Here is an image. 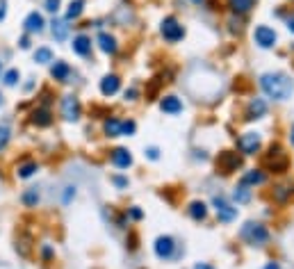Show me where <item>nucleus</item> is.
Instances as JSON below:
<instances>
[{
	"label": "nucleus",
	"mask_w": 294,
	"mask_h": 269,
	"mask_svg": "<svg viewBox=\"0 0 294 269\" xmlns=\"http://www.w3.org/2000/svg\"><path fill=\"white\" fill-rule=\"evenodd\" d=\"M260 87L269 98L274 100H287L292 96V80L285 73H265L260 78Z\"/></svg>",
	"instance_id": "obj_1"
},
{
	"label": "nucleus",
	"mask_w": 294,
	"mask_h": 269,
	"mask_svg": "<svg viewBox=\"0 0 294 269\" xmlns=\"http://www.w3.org/2000/svg\"><path fill=\"white\" fill-rule=\"evenodd\" d=\"M242 237L248 242V244L260 246V244H265V242L269 240V233H267V228L262 226V223L246 221V223L242 226Z\"/></svg>",
	"instance_id": "obj_2"
},
{
	"label": "nucleus",
	"mask_w": 294,
	"mask_h": 269,
	"mask_svg": "<svg viewBox=\"0 0 294 269\" xmlns=\"http://www.w3.org/2000/svg\"><path fill=\"white\" fill-rule=\"evenodd\" d=\"M265 167H269L276 173H283L287 169V155L283 153L280 146H271L269 148V153L265 155Z\"/></svg>",
	"instance_id": "obj_3"
},
{
	"label": "nucleus",
	"mask_w": 294,
	"mask_h": 269,
	"mask_svg": "<svg viewBox=\"0 0 294 269\" xmlns=\"http://www.w3.org/2000/svg\"><path fill=\"white\" fill-rule=\"evenodd\" d=\"M160 32H162V36H164L169 44H176V41H180L185 36V30H183V25H180L178 21H176L174 16H166L164 21H162V25H160Z\"/></svg>",
	"instance_id": "obj_4"
},
{
	"label": "nucleus",
	"mask_w": 294,
	"mask_h": 269,
	"mask_svg": "<svg viewBox=\"0 0 294 269\" xmlns=\"http://www.w3.org/2000/svg\"><path fill=\"white\" fill-rule=\"evenodd\" d=\"M212 205H215V210H217V217H219V221L230 223L235 217H237V208H233V205H230L228 201L224 199V196H215V199H212Z\"/></svg>",
	"instance_id": "obj_5"
},
{
	"label": "nucleus",
	"mask_w": 294,
	"mask_h": 269,
	"mask_svg": "<svg viewBox=\"0 0 294 269\" xmlns=\"http://www.w3.org/2000/svg\"><path fill=\"white\" fill-rule=\"evenodd\" d=\"M239 164H242V158H239L237 153H233V150H224V153L219 155V160H217V169H219L221 173H233Z\"/></svg>",
	"instance_id": "obj_6"
},
{
	"label": "nucleus",
	"mask_w": 294,
	"mask_h": 269,
	"mask_svg": "<svg viewBox=\"0 0 294 269\" xmlns=\"http://www.w3.org/2000/svg\"><path fill=\"white\" fill-rule=\"evenodd\" d=\"M253 41H256L260 48H274L276 44V32L267 25H258L256 32H253Z\"/></svg>",
	"instance_id": "obj_7"
},
{
	"label": "nucleus",
	"mask_w": 294,
	"mask_h": 269,
	"mask_svg": "<svg viewBox=\"0 0 294 269\" xmlns=\"http://www.w3.org/2000/svg\"><path fill=\"white\" fill-rule=\"evenodd\" d=\"M237 146H239V150L246 155L258 153V148H260V135H258V132H244V135L239 137Z\"/></svg>",
	"instance_id": "obj_8"
},
{
	"label": "nucleus",
	"mask_w": 294,
	"mask_h": 269,
	"mask_svg": "<svg viewBox=\"0 0 294 269\" xmlns=\"http://www.w3.org/2000/svg\"><path fill=\"white\" fill-rule=\"evenodd\" d=\"M174 251H176V242H174V237L162 235V237H157V240H155V255H157V258L169 260L171 255H174Z\"/></svg>",
	"instance_id": "obj_9"
},
{
	"label": "nucleus",
	"mask_w": 294,
	"mask_h": 269,
	"mask_svg": "<svg viewBox=\"0 0 294 269\" xmlns=\"http://www.w3.org/2000/svg\"><path fill=\"white\" fill-rule=\"evenodd\" d=\"M62 117H64L66 121H78L80 119L78 98H73V96H64V98H62Z\"/></svg>",
	"instance_id": "obj_10"
},
{
	"label": "nucleus",
	"mask_w": 294,
	"mask_h": 269,
	"mask_svg": "<svg viewBox=\"0 0 294 269\" xmlns=\"http://www.w3.org/2000/svg\"><path fill=\"white\" fill-rule=\"evenodd\" d=\"M267 114V103L262 98H253L251 103H248V109H246V119L248 121H253V119H260Z\"/></svg>",
	"instance_id": "obj_11"
},
{
	"label": "nucleus",
	"mask_w": 294,
	"mask_h": 269,
	"mask_svg": "<svg viewBox=\"0 0 294 269\" xmlns=\"http://www.w3.org/2000/svg\"><path fill=\"white\" fill-rule=\"evenodd\" d=\"M160 109L164 114H180L183 112V103H180L176 96H164V98L160 100Z\"/></svg>",
	"instance_id": "obj_12"
},
{
	"label": "nucleus",
	"mask_w": 294,
	"mask_h": 269,
	"mask_svg": "<svg viewBox=\"0 0 294 269\" xmlns=\"http://www.w3.org/2000/svg\"><path fill=\"white\" fill-rule=\"evenodd\" d=\"M112 162H114V167H119V169H128L130 164H133V155H130L125 148H114L112 150Z\"/></svg>",
	"instance_id": "obj_13"
},
{
	"label": "nucleus",
	"mask_w": 294,
	"mask_h": 269,
	"mask_svg": "<svg viewBox=\"0 0 294 269\" xmlns=\"http://www.w3.org/2000/svg\"><path fill=\"white\" fill-rule=\"evenodd\" d=\"M119 87H121V80L116 75H105L101 80V94L103 96H112V94H116L119 91Z\"/></svg>",
	"instance_id": "obj_14"
},
{
	"label": "nucleus",
	"mask_w": 294,
	"mask_h": 269,
	"mask_svg": "<svg viewBox=\"0 0 294 269\" xmlns=\"http://www.w3.org/2000/svg\"><path fill=\"white\" fill-rule=\"evenodd\" d=\"M23 25H25V30H28V32H41L46 23H44V16L39 12H30Z\"/></svg>",
	"instance_id": "obj_15"
},
{
	"label": "nucleus",
	"mask_w": 294,
	"mask_h": 269,
	"mask_svg": "<svg viewBox=\"0 0 294 269\" xmlns=\"http://www.w3.org/2000/svg\"><path fill=\"white\" fill-rule=\"evenodd\" d=\"M98 46H101V50L107 55L116 53V39L112 34H107V32H101V34H98Z\"/></svg>",
	"instance_id": "obj_16"
},
{
	"label": "nucleus",
	"mask_w": 294,
	"mask_h": 269,
	"mask_svg": "<svg viewBox=\"0 0 294 269\" xmlns=\"http://www.w3.org/2000/svg\"><path fill=\"white\" fill-rule=\"evenodd\" d=\"M73 50L78 55H89V50H92V39H89L87 34H78L73 39Z\"/></svg>",
	"instance_id": "obj_17"
},
{
	"label": "nucleus",
	"mask_w": 294,
	"mask_h": 269,
	"mask_svg": "<svg viewBox=\"0 0 294 269\" xmlns=\"http://www.w3.org/2000/svg\"><path fill=\"white\" fill-rule=\"evenodd\" d=\"M265 182V173L260 169H251L242 176V185H262Z\"/></svg>",
	"instance_id": "obj_18"
},
{
	"label": "nucleus",
	"mask_w": 294,
	"mask_h": 269,
	"mask_svg": "<svg viewBox=\"0 0 294 269\" xmlns=\"http://www.w3.org/2000/svg\"><path fill=\"white\" fill-rule=\"evenodd\" d=\"M69 73H71V68H69V64H66V62H55V64H53V68H51V75L55 78V80H62V82L69 78Z\"/></svg>",
	"instance_id": "obj_19"
},
{
	"label": "nucleus",
	"mask_w": 294,
	"mask_h": 269,
	"mask_svg": "<svg viewBox=\"0 0 294 269\" xmlns=\"http://www.w3.org/2000/svg\"><path fill=\"white\" fill-rule=\"evenodd\" d=\"M32 123L34 126H51L53 123V119H51V112L48 109H34L32 112Z\"/></svg>",
	"instance_id": "obj_20"
},
{
	"label": "nucleus",
	"mask_w": 294,
	"mask_h": 269,
	"mask_svg": "<svg viewBox=\"0 0 294 269\" xmlns=\"http://www.w3.org/2000/svg\"><path fill=\"white\" fill-rule=\"evenodd\" d=\"M189 214H192L196 221H201V219L207 217V205L203 203V201H194V203L189 205Z\"/></svg>",
	"instance_id": "obj_21"
},
{
	"label": "nucleus",
	"mask_w": 294,
	"mask_h": 269,
	"mask_svg": "<svg viewBox=\"0 0 294 269\" xmlns=\"http://www.w3.org/2000/svg\"><path fill=\"white\" fill-rule=\"evenodd\" d=\"M53 36H55L57 41H64L66 36H69V25H66V21H53Z\"/></svg>",
	"instance_id": "obj_22"
},
{
	"label": "nucleus",
	"mask_w": 294,
	"mask_h": 269,
	"mask_svg": "<svg viewBox=\"0 0 294 269\" xmlns=\"http://www.w3.org/2000/svg\"><path fill=\"white\" fill-rule=\"evenodd\" d=\"M82 9H85V0H73L69 5V9H66V21H75L82 14Z\"/></svg>",
	"instance_id": "obj_23"
},
{
	"label": "nucleus",
	"mask_w": 294,
	"mask_h": 269,
	"mask_svg": "<svg viewBox=\"0 0 294 269\" xmlns=\"http://www.w3.org/2000/svg\"><path fill=\"white\" fill-rule=\"evenodd\" d=\"M103 128H105L107 137H121V121L119 119H107Z\"/></svg>",
	"instance_id": "obj_24"
},
{
	"label": "nucleus",
	"mask_w": 294,
	"mask_h": 269,
	"mask_svg": "<svg viewBox=\"0 0 294 269\" xmlns=\"http://www.w3.org/2000/svg\"><path fill=\"white\" fill-rule=\"evenodd\" d=\"M233 199L237 201V203H248V201H251V189H248V185H239V187H235Z\"/></svg>",
	"instance_id": "obj_25"
},
{
	"label": "nucleus",
	"mask_w": 294,
	"mask_h": 269,
	"mask_svg": "<svg viewBox=\"0 0 294 269\" xmlns=\"http://www.w3.org/2000/svg\"><path fill=\"white\" fill-rule=\"evenodd\" d=\"M37 162H25V164H21L19 169H16V176L19 178H30V176H34V171H37Z\"/></svg>",
	"instance_id": "obj_26"
},
{
	"label": "nucleus",
	"mask_w": 294,
	"mask_h": 269,
	"mask_svg": "<svg viewBox=\"0 0 294 269\" xmlns=\"http://www.w3.org/2000/svg\"><path fill=\"white\" fill-rule=\"evenodd\" d=\"M34 62H39V64H48V62H53V53H51V48H37V53H34Z\"/></svg>",
	"instance_id": "obj_27"
},
{
	"label": "nucleus",
	"mask_w": 294,
	"mask_h": 269,
	"mask_svg": "<svg viewBox=\"0 0 294 269\" xmlns=\"http://www.w3.org/2000/svg\"><path fill=\"white\" fill-rule=\"evenodd\" d=\"M230 7H233L235 12L244 14V12H248V9L253 7V0H230Z\"/></svg>",
	"instance_id": "obj_28"
},
{
	"label": "nucleus",
	"mask_w": 294,
	"mask_h": 269,
	"mask_svg": "<svg viewBox=\"0 0 294 269\" xmlns=\"http://www.w3.org/2000/svg\"><path fill=\"white\" fill-rule=\"evenodd\" d=\"M23 203L28 205V208H34V205L39 203V194H37V189L25 191V194H23Z\"/></svg>",
	"instance_id": "obj_29"
},
{
	"label": "nucleus",
	"mask_w": 294,
	"mask_h": 269,
	"mask_svg": "<svg viewBox=\"0 0 294 269\" xmlns=\"http://www.w3.org/2000/svg\"><path fill=\"white\" fill-rule=\"evenodd\" d=\"M19 71H16V68H10V71H7L5 73V85L7 87H14L16 85V82H19Z\"/></svg>",
	"instance_id": "obj_30"
},
{
	"label": "nucleus",
	"mask_w": 294,
	"mask_h": 269,
	"mask_svg": "<svg viewBox=\"0 0 294 269\" xmlns=\"http://www.w3.org/2000/svg\"><path fill=\"white\" fill-rule=\"evenodd\" d=\"M135 130H137L135 121H121V135H135Z\"/></svg>",
	"instance_id": "obj_31"
},
{
	"label": "nucleus",
	"mask_w": 294,
	"mask_h": 269,
	"mask_svg": "<svg viewBox=\"0 0 294 269\" xmlns=\"http://www.w3.org/2000/svg\"><path fill=\"white\" fill-rule=\"evenodd\" d=\"M7 141H10V128L0 126V150L7 146Z\"/></svg>",
	"instance_id": "obj_32"
},
{
	"label": "nucleus",
	"mask_w": 294,
	"mask_h": 269,
	"mask_svg": "<svg viewBox=\"0 0 294 269\" xmlns=\"http://www.w3.org/2000/svg\"><path fill=\"white\" fill-rule=\"evenodd\" d=\"M60 3H62V0H46V9L51 14H57V12H60Z\"/></svg>",
	"instance_id": "obj_33"
},
{
	"label": "nucleus",
	"mask_w": 294,
	"mask_h": 269,
	"mask_svg": "<svg viewBox=\"0 0 294 269\" xmlns=\"http://www.w3.org/2000/svg\"><path fill=\"white\" fill-rule=\"evenodd\" d=\"M146 155H148V160H157V158H160V150H157L155 146H148V148H146Z\"/></svg>",
	"instance_id": "obj_34"
},
{
	"label": "nucleus",
	"mask_w": 294,
	"mask_h": 269,
	"mask_svg": "<svg viewBox=\"0 0 294 269\" xmlns=\"http://www.w3.org/2000/svg\"><path fill=\"white\" fill-rule=\"evenodd\" d=\"M71 196H75V187H66V191H64V203H69Z\"/></svg>",
	"instance_id": "obj_35"
},
{
	"label": "nucleus",
	"mask_w": 294,
	"mask_h": 269,
	"mask_svg": "<svg viewBox=\"0 0 294 269\" xmlns=\"http://www.w3.org/2000/svg\"><path fill=\"white\" fill-rule=\"evenodd\" d=\"M130 217H133V219H142V210L133 208V210H130Z\"/></svg>",
	"instance_id": "obj_36"
},
{
	"label": "nucleus",
	"mask_w": 294,
	"mask_h": 269,
	"mask_svg": "<svg viewBox=\"0 0 294 269\" xmlns=\"http://www.w3.org/2000/svg\"><path fill=\"white\" fill-rule=\"evenodd\" d=\"M114 182H116L119 187H125V185H128V180H125V178H121V176H114Z\"/></svg>",
	"instance_id": "obj_37"
},
{
	"label": "nucleus",
	"mask_w": 294,
	"mask_h": 269,
	"mask_svg": "<svg viewBox=\"0 0 294 269\" xmlns=\"http://www.w3.org/2000/svg\"><path fill=\"white\" fill-rule=\"evenodd\" d=\"M194 269H215V267L207 264V262H196V264H194Z\"/></svg>",
	"instance_id": "obj_38"
},
{
	"label": "nucleus",
	"mask_w": 294,
	"mask_h": 269,
	"mask_svg": "<svg viewBox=\"0 0 294 269\" xmlns=\"http://www.w3.org/2000/svg\"><path fill=\"white\" fill-rule=\"evenodd\" d=\"M135 96H137V91H135V89H128V91H125V98H128V100H135Z\"/></svg>",
	"instance_id": "obj_39"
},
{
	"label": "nucleus",
	"mask_w": 294,
	"mask_h": 269,
	"mask_svg": "<svg viewBox=\"0 0 294 269\" xmlns=\"http://www.w3.org/2000/svg\"><path fill=\"white\" fill-rule=\"evenodd\" d=\"M5 14H7V9H5V3H3V0H0V21H3V18H5Z\"/></svg>",
	"instance_id": "obj_40"
},
{
	"label": "nucleus",
	"mask_w": 294,
	"mask_h": 269,
	"mask_svg": "<svg viewBox=\"0 0 294 269\" xmlns=\"http://www.w3.org/2000/svg\"><path fill=\"white\" fill-rule=\"evenodd\" d=\"M21 48H30V41H28V36H23V39H21Z\"/></svg>",
	"instance_id": "obj_41"
},
{
	"label": "nucleus",
	"mask_w": 294,
	"mask_h": 269,
	"mask_svg": "<svg viewBox=\"0 0 294 269\" xmlns=\"http://www.w3.org/2000/svg\"><path fill=\"white\" fill-rule=\"evenodd\" d=\"M287 30L294 34V18H289V21H287Z\"/></svg>",
	"instance_id": "obj_42"
},
{
	"label": "nucleus",
	"mask_w": 294,
	"mask_h": 269,
	"mask_svg": "<svg viewBox=\"0 0 294 269\" xmlns=\"http://www.w3.org/2000/svg\"><path fill=\"white\" fill-rule=\"evenodd\" d=\"M265 269H280V267H278V264H276V262H269Z\"/></svg>",
	"instance_id": "obj_43"
},
{
	"label": "nucleus",
	"mask_w": 294,
	"mask_h": 269,
	"mask_svg": "<svg viewBox=\"0 0 294 269\" xmlns=\"http://www.w3.org/2000/svg\"><path fill=\"white\" fill-rule=\"evenodd\" d=\"M289 137H292V144H294V126H292V135H289Z\"/></svg>",
	"instance_id": "obj_44"
},
{
	"label": "nucleus",
	"mask_w": 294,
	"mask_h": 269,
	"mask_svg": "<svg viewBox=\"0 0 294 269\" xmlns=\"http://www.w3.org/2000/svg\"><path fill=\"white\" fill-rule=\"evenodd\" d=\"M0 73H3V62H0Z\"/></svg>",
	"instance_id": "obj_45"
},
{
	"label": "nucleus",
	"mask_w": 294,
	"mask_h": 269,
	"mask_svg": "<svg viewBox=\"0 0 294 269\" xmlns=\"http://www.w3.org/2000/svg\"><path fill=\"white\" fill-rule=\"evenodd\" d=\"M192 3H201V0H192Z\"/></svg>",
	"instance_id": "obj_46"
},
{
	"label": "nucleus",
	"mask_w": 294,
	"mask_h": 269,
	"mask_svg": "<svg viewBox=\"0 0 294 269\" xmlns=\"http://www.w3.org/2000/svg\"><path fill=\"white\" fill-rule=\"evenodd\" d=\"M0 103H3V98H0Z\"/></svg>",
	"instance_id": "obj_47"
}]
</instances>
